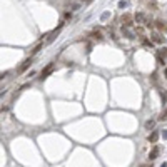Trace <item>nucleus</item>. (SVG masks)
I'll return each instance as SVG.
<instances>
[{
	"instance_id": "f257e3e1",
	"label": "nucleus",
	"mask_w": 167,
	"mask_h": 167,
	"mask_svg": "<svg viewBox=\"0 0 167 167\" xmlns=\"http://www.w3.org/2000/svg\"><path fill=\"white\" fill-rule=\"evenodd\" d=\"M134 19H135V22H137V23H146L149 29L152 27V23H150V22L147 20V15H146L144 12H137V13L134 15Z\"/></svg>"
},
{
	"instance_id": "f03ea898",
	"label": "nucleus",
	"mask_w": 167,
	"mask_h": 167,
	"mask_svg": "<svg viewBox=\"0 0 167 167\" xmlns=\"http://www.w3.org/2000/svg\"><path fill=\"white\" fill-rule=\"evenodd\" d=\"M120 22H122L124 27H132V23H134V20H132V15H130V13H124V15L120 17Z\"/></svg>"
},
{
	"instance_id": "7ed1b4c3",
	"label": "nucleus",
	"mask_w": 167,
	"mask_h": 167,
	"mask_svg": "<svg viewBox=\"0 0 167 167\" xmlns=\"http://www.w3.org/2000/svg\"><path fill=\"white\" fill-rule=\"evenodd\" d=\"M157 139H159V132H157V130H152V132L149 134L147 140L150 142V144H156V142H157Z\"/></svg>"
},
{
	"instance_id": "20e7f679",
	"label": "nucleus",
	"mask_w": 167,
	"mask_h": 167,
	"mask_svg": "<svg viewBox=\"0 0 167 167\" xmlns=\"http://www.w3.org/2000/svg\"><path fill=\"white\" fill-rule=\"evenodd\" d=\"M156 27L160 32H167V22H164V20H156Z\"/></svg>"
},
{
	"instance_id": "39448f33",
	"label": "nucleus",
	"mask_w": 167,
	"mask_h": 167,
	"mask_svg": "<svg viewBox=\"0 0 167 167\" xmlns=\"http://www.w3.org/2000/svg\"><path fill=\"white\" fill-rule=\"evenodd\" d=\"M157 156H159V147H157V146H154L152 150H150V154H149V159H150V160H156Z\"/></svg>"
},
{
	"instance_id": "423d86ee",
	"label": "nucleus",
	"mask_w": 167,
	"mask_h": 167,
	"mask_svg": "<svg viewBox=\"0 0 167 167\" xmlns=\"http://www.w3.org/2000/svg\"><path fill=\"white\" fill-rule=\"evenodd\" d=\"M52 70H54V64H49V65H47L45 69L42 70V79H45V77L49 75V74L52 72Z\"/></svg>"
},
{
	"instance_id": "0eeeda50",
	"label": "nucleus",
	"mask_w": 167,
	"mask_h": 167,
	"mask_svg": "<svg viewBox=\"0 0 167 167\" xmlns=\"http://www.w3.org/2000/svg\"><path fill=\"white\" fill-rule=\"evenodd\" d=\"M150 37H152V42H156V44H162V40H164L162 39V35H160L159 32H154Z\"/></svg>"
},
{
	"instance_id": "6e6552de",
	"label": "nucleus",
	"mask_w": 167,
	"mask_h": 167,
	"mask_svg": "<svg viewBox=\"0 0 167 167\" xmlns=\"http://www.w3.org/2000/svg\"><path fill=\"white\" fill-rule=\"evenodd\" d=\"M30 64H32V57H30V59H27L25 62H23V64H22V67L19 69V72H23L25 69H29V67H30Z\"/></svg>"
},
{
	"instance_id": "1a4fd4ad",
	"label": "nucleus",
	"mask_w": 167,
	"mask_h": 167,
	"mask_svg": "<svg viewBox=\"0 0 167 167\" xmlns=\"http://www.w3.org/2000/svg\"><path fill=\"white\" fill-rule=\"evenodd\" d=\"M159 55H160V57H164V59H166V57H167V47H162V49L159 50Z\"/></svg>"
},
{
	"instance_id": "9d476101",
	"label": "nucleus",
	"mask_w": 167,
	"mask_h": 167,
	"mask_svg": "<svg viewBox=\"0 0 167 167\" xmlns=\"http://www.w3.org/2000/svg\"><path fill=\"white\" fill-rule=\"evenodd\" d=\"M92 37H94L95 40H102V34L97 30V32H94V34H92Z\"/></svg>"
},
{
	"instance_id": "9b49d317",
	"label": "nucleus",
	"mask_w": 167,
	"mask_h": 167,
	"mask_svg": "<svg viewBox=\"0 0 167 167\" xmlns=\"http://www.w3.org/2000/svg\"><path fill=\"white\" fill-rule=\"evenodd\" d=\"M159 120H167V109L160 114V115H159Z\"/></svg>"
},
{
	"instance_id": "f8f14e48",
	"label": "nucleus",
	"mask_w": 167,
	"mask_h": 167,
	"mask_svg": "<svg viewBox=\"0 0 167 167\" xmlns=\"http://www.w3.org/2000/svg\"><path fill=\"white\" fill-rule=\"evenodd\" d=\"M154 124H156V120H147V122H146V127L152 129V127H154Z\"/></svg>"
},
{
	"instance_id": "ddd939ff",
	"label": "nucleus",
	"mask_w": 167,
	"mask_h": 167,
	"mask_svg": "<svg viewBox=\"0 0 167 167\" xmlns=\"http://www.w3.org/2000/svg\"><path fill=\"white\" fill-rule=\"evenodd\" d=\"M127 5H129L127 2H119V7H120V9H125Z\"/></svg>"
},
{
	"instance_id": "4468645a",
	"label": "nucleus",
	"mask_w": 167,
	"mask_h": 167,
	"mask_svg": "<svg viewBox=\"0 0 167 167\" xmlns=\"http://www.w3.org/2000/svg\"><path fill=\"white\" fill-rule=\"evenodd\" d=\"M162 137H164V139L167 140V130H164V132H162Z\"/></svg>"
},
{
	"instance_id": "2eb2a0df",
	"label": "nucleus",
	"mask_w": 167,
	"mask_h": 167,
	"mask_svg": "<svg viewBox=\"0 0 167 167\" xmlns=\"http://www.w3.org/2000/svg\"><path fill=\"white\" fill-rule=\"evenodd\" d=\"M164 74H166V79H167V67H166V70H164Z\"/></svg>"
},
{
	"instance_id": "dca6fc26",
	"label": "nucleus",
	"mask_w": 167,
	"mask_h": 167,
	"mask_svg": "<svg viewBox=\"0 0 167 167\" xmlns=\"http://www.w3.org/2000/svg\"><path fill=\"white\" fill-rule=\"evenodd\" d=\"M160 167H167V164H166V162H164V164H162V166H160Z\"/></svg>"
},
{
	"instance_id": "f3484780",
	"label": "nucleus",
	"mask_w": 167,
	"mask_h": 167,
	"mask_svg": "<svg viewBox=\"0 0 167 167\" xmlns=\"http://www.w3.org/2000/svg\"><path fill=\"white\" fill-rule=\"evenodd\" d=\"M87 2H92V0H87Z\"/></svg>"
}]
</instances>
